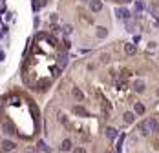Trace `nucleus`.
<instances>
[{
	"label": "nucleus",
	"instance_id": "cd10ccee",
	"mask_svg": "<svg viewBox=\"0 0 159 153\" xmlns=\"http://www.w3.org/2000/svg\"><path fill=\"white\" fill-rule=\"evenodd\" d=\"M2 60H4V53H2V51H0V62H2Z\"/></svg>",
	"mask_w": 159,
	"mask_h": 153
},
{
	"label": "nucleus",
	"instance_id": "4be33fe9",
	"mask_svg": "<svg viewBox=\"0 0 159 153\" xmlns=\"http://www.w3.org/2000/svg\"><path fill=\"white\" fill-rule=\"evenodd\" d=\"M101 62H104V64H106V62H110V55H106V53L101 55Z\"/></svg>",
	"mask_w": 159,
	"mask_h": 153
},
{
	"label": "nucleus",
	"instance_id": "5701e85b",
	"mask_svg": "<svg viewBox=\"0 0 159 153\" xmlns=\"http://www.w3.org/2000/svg\"><path fill=\"white\" fill-rule=\"evenodd\" d=\"M51 71H53V76H59L60 75V68H53Z\"/></svg>",
	"mask_w": 159,
	"mask_h": 153
},
{
	"label": "nucleus",
	"instance_id": "dca6fc26",
	"mask_svg": "<svg viewBox=\"0 0 159 153\" xmlns=\"http://www.w3.org/2000/svg\"><path fill=\"white\" fill-rule=\"evenodd\" d=\"M9 104H13V106H18V104H20V98H18L17 95H11V97H9Z\"/></svg>",
	"mask_w": 159,
	"mask_h": 153
},
{
	"label": "nucleus",
	"instance_id": "a211bd4d",
	"mask_svg": "<svg viewBox=\"0 0 159 153\" xmlns=\"http://www.w3.org/2000/svg\"><path fill=\"white\" fill-rule=\"evenodd\" d=\"M150 13H152L154 17H159V6H155V4L150 6Z\"/></svg>",
	"mask_w": 159,
	"mask_h": 153
},
{
	"label": "nucleus",
	"instance_id": "ddd939ff",
	"mask_svg": "<svg viewBox=\"0 0 159 153\" xmlns=\"http://www.w3.org/2000/svg\"><path fill=\"white\" fill-rule=\"evenodd\" d=\"M71 93H73V97H75L77 100H82V98H84V95H82V91L79 89V87H73V89H71Z\"/></svg>",
	"mask_w": 159,
	"mask_h": 153
},
{
	"label": "nucleus",
	"instance_id": "0eeeda50",
	"mask_svg": "<svg viewBox=\"0 0 159 153\" xmlns=\"http://www.w3.org/2000/svg\"><path fill=\"white\" fill-rule=\"evenodd\" d=\"M73 113H75L77 117H88V115H90L82 106H75V108H73Z\"/></svg>",
	"mask_w": 159,
	"mask_h": 153
},
{
	"label": "nucleus",
	"instance_id": "1a4fd4ad",
	"mask_svg": "<svg viewBox=\"0 0 159 153\" xmlns=\"http://www.w3.org/2000/svg\"><path fill=\"white\" fill-rule=\"evenodd\" d=\"M135 51H137V48H135V44H126V46H124V53L126 55H135Z\"/></svg>",
	"mask_w": 159,
	"mask_h": 153
},
{
	"label": "nucleus",
	"instance_id": "c85d7f7f",
	"mask_svg": "<svg viewBox=\"0 0 159 153\" xmlns=\"http://www.w3.org/2000/svg\"><path fill=\"white\" fill-rule=\"evenodd\" d=\"M121 2H134V0H121Z\"/></svg>",
	"mask_w": 159,
	"mask_h": 153
},
{
	"label": "nucleus",
	"instance_id": "423d86ee",
	"mask_svg": "<svg viewBox=\"0 0 159 153\" xmlns=\"http://www.w3.org/2000/svg\"><path fill=\"white\" fill-rule=\"evenodd\" d=\"M15 148H17V144H15L13 140H4V142H2V149H4V151H13Z\"/></svg>",
	"mask_w": 159,
	"mask_h": 153
},
{
	"label": "nucleus",
	"instance_id": "bb28decb",
	"mask_svg": "<svg viewBox=\"0 0 159 153\" xmlns=\"http://www.w3.org/2000/svg\"><path fill=\"white\" fill-rule=\"evenodd\" d=\"M49 20H51V22H57V15H55V13H53V15L49 17Z\"/></svg>",
	"mask_w": 159,
	"mask_h": 153
},
{
	"label": "nucleus",
	"instance_id": "20e7f679",
	"mask_svg": "<svg viewBox=\"0 0 159 153\" xmlns=\"http://www.w3.org/2000/svg\"><path fill=\"white\" fill-rule=\"evenodd\" d=\"M106 137H108L110 140H115V139H119V131L115 128H108L106 129Z\"/></svg>",
	"mask_w": 159,
	"mask_h": 153
},
{
	"label": "nucleus",
	"instance_id": "393cba45",
	"mask_svg": "<svg viewBox=\"0 0 159 153\" xmlns=\"http://www.w3.org/2000/svg\"><path fill=\"white\" fill-rule=\"evenodd\" d=\"M73 153H86V149H84V148H75Z\"/></svg>",
	"mask_w": 159,
	"mask_h": 153
},
{
	"label": "nucleus",
	"instance_id": "39448f33",
	"mask_svg": "<svg viewBox=\"0 0 159 153\" xmlns=\"http://www.w3.org/2000/svg\"><path fill=\"white\" fill-rule=\"evenodd\" d=\"M144 111H146V108H144L143 102H135V104H134V113H135V115H143Z\"/></svg>",
	"mask_w": 159,
	"mask_h": 153
},
{
	"label": "nucleus",
	"instance_id": "f03ea898",
	"mask_svg": "<svg viewBox=\"0 0 159 153\" xmlns=\"http://www.w3.org/2000/svg\"><path fill=\"white\" fill-rule=\"evenodd\" d=\"M115 15H117V18H121V20H130V11L126 7H119L117 11H115Z\"/></svg>",
	"mask_w": 159,
	"mask_h": 153
},
{
	"label": "nucleus",
	"instance_id": "2eb2a0df",
	"mask_svg": "<svg viewBox=\"0 0 159 153\" xmlns=\"http://www.w3.org/2000/svg\"><path fill=\"white\" fill-rule=\"evenodd\" d=\"M66 62H68V57H66V55H60V57H59V68H64Z\"/></svg>",
	"mask_w": 159,
	"mask_h": 153
},
{
	"label": "nucleus",
	"instance_id": "6ab92c4d",
	"mask_svg": "<svg viewBox=\"0 0 159 153\" xmlns=\"http://www.w3.org/2000/svg\"><path fill=\"white\" fill-rule=\"evenodd\" d=\"M37 148H38V149H42V151H46V153H48V151H49V148H48V146H46V142H42V140H40V142H38V144H37Z\"/></svg>",
	"mask_w": 159,
	"mask_h": 153
},
{
	"label": "nucleus",
	"instance_id": "a878e982",
	"mask_svg": "<svg viewBox=\"0 0 159 153\" xmlns=\"http://www.w3.org/2000/svg\"><path fill=\"white\" fill-rule=\"evenodd\" d=\"M64 33H71V26H64Z\"/></svg>",
	"mask_w": 159,
	"mask_h": 153
},
{
	"label": "nucleus",
	"instance_id": "b1692460",
	"mask_svg": "<svg viewBox=\"0 0 159 153\" xmlns=\"http://www.w3.org/2000/svg\"><path fill=\"white\" fill-rule=\"evenodd\" d=\"M48 84H49L48 80H40V82H38V89H40V86H44V89H46V86H48Z\"/></svg>",
	"mask_w": 159,
	"mask_h": 153
},
{
	"label": "nucleus",
	"instance_id": "c756f323",
	"mask_svg": "<svg viewBox=\"0 0 159 153\" xmlns=\"http://www.w3.org/2000/svg\"><path fill=\"white\" fill-rule=\"evenodd\" d=\"M157 95H159V91H157Z\"/></svg>",
	"mask_w": 159,
	"mask_h": 153
},
{
	"label": "nucleus",
	"instance_id": "9d476101",
	"mask_svg": "<svg viewBox=\"0 0 159 153\" xmlns=\"http://www.w3.org/2000/svg\"><path fill=\"white\" fill-rule=\"evenodd\" d=\"M134 89H135L137 93L144 91V82H143V80H135V82H134Z\"/></svg>",
	"mask_w": 159,
	"mask_h": 153
},
{
	"label": "nucleus",
	"instance_id": "f257e3e1",
	"mask_svg": "<svg viewBox=\"0 0 159 153\" xmlns=\"http://www.w3.org/2000/svg\"><path fill=\"white\" fill-rule=\"evenodd\" d=\"M152 131H157V120L155 118H146L139 124V133L141 135H150Z\"/></svg>",
	"mask_w": 159,
	"mask_h": 153
},
{
	"label": "nucleus",
	"instance_id": "6e6552de",
	"mask_svg": "<svg viewBox=\"0 0 159 153\" xmlns=\"http://www.w3.org/2000/svg\"><path fill=\"white\" fill-rule=\"evenodd\" d=\"M123 120H124L126 124H132L134 120H135V113H134V111H126V113L123 115Z\"/></svg>",
	"mask_w": 159,
	"mask_h": 153
},
{
	"label": "nucleus",
	"instance_id": "9b49d317",
	"mask_svg": "<svg viewBox=\"0 0 159 153\" xmlns=\"http://www.w3.org/2000/svg\"><path fill=\"white\" fill-rule=\"evenodd\" d=\"M95 35H97V38H106L108 37V29L106 27H97V33H95Z\"/></svg>",
	"mask_w": 159,
	"mask_h": 153
},
{
	"label": "nucleus",
	"instance_id": "f8f14e48",
	"mask_svg": "<svg viewBox=\"0 0 159 153\" xmlns=\"http://www.w3.org/2000/svg\"><path fill=\"white\" fill-rule=\"evenodd\" d=\"M60 149H62V151H70V149H71V140H70V139L62 140V144H60Z\"/></svg>",
	"mask_w": 159,
	"mask_h": 153
},
{
	"label": "nucleus",
	"instance_id": "412c9836",
	"mask_svg": "<svg viewBox=\"0 0 159 153\" xmlns=\"http://www.w3.org/2000/svg\"><path fill=\"white\" fill-rule=\"evenodd\" d=\"M123 140H124V135H121V137H119V142H117V153H121V151H123Z\"/></svg>",
	"mask_w": 159,
	"mask_h": 153
},
{
	"label": "nucleus",
	"instance_id": "aec40b11",
	"mask_svg": "<svg viewBox=\"0 0 159 153\" xmlns=\"http://www.w3.org/2000/svg\"><path fill=\"white\" fill-rule=\"evenodd\" d=\"M135 9H137V11H143V9H144V2H141V0H135Z\"/></svg>",
	"mask_w": 159,
	"mask_h": 153
},
{
	"label": "nucleus",
	"instance_id": "7ed1b4c3",
	"mask_svg": "<svg viewBox=\"0 0 159 153\" xmlns=\"http://www.w3.org/2000/svg\"><path fill=\"white\" fill-rule=\"evenodd\" d=\"M90 9L93 13H99V11H102V2L101 0H90Z\"/></svg>",
	"mask_w": 159,
	"mask_h": 153
},
{
	"label": "nucleus",
	"instance_id": "f3484780",
	"mask_svg": "<svg viewBox=\"0 0 159 153\" xmlns=\"http://www.w3.org/2000/svg\"><path fill=\"white\" fill-rule=\"evenodd\" d=\"M126 29H128L130 33H134V31H135V24H134L132 20H126Z\"/></svg>",
	"mask_w": 159,
	"mask_h": 153
},
{
	"label": "nucleus",
	"instance_id": "4468645a",
	"mask_svg": "<svg viewBox=\"0 0 159 153\" xmlns=\"http://www.w3.org/2000/svg\"><path fill=\"white\" fill-rule=\"evenodd\" d=\"M2 128H4V131H6V133H9V135H13V133H15L13 126H9V122H4V124H2Z\"/></svg>",
	"mask_w": 159,
	"mask_h": 153
}]
</instances>
